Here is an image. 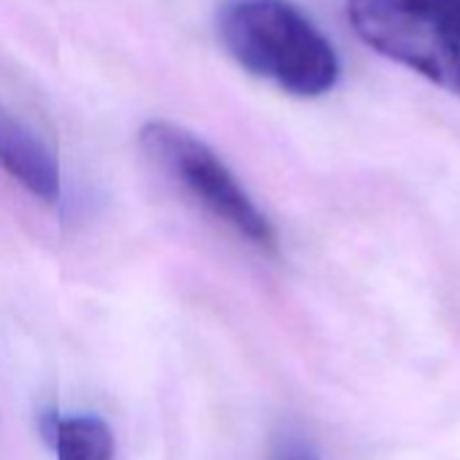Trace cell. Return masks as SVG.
<instances>
[{"instance_id": "6da1fadb", "label": "cell", "mask_w": 460, "mask_h": 460, "mask_svg": "<svg viewBox=\"0 0 460 460\" xmlns=\"http://www.w3.org/2000/svg\"><path fill=\"white\" fill-rule=\"evenodd\" d=\"M219 39L250 74L298 98H320L339 82L333 44L290 0H227Z\"/></svg>"}, {"instance_id": "7a4b0ae2", "label": "cell", "mask_w": 460, "mask_h": 460, "mask_svg": "<svg viewBox=\"0 0 460 460\" xmlns=\"http://www.w3.org/2000/svg\"><path fill=\"white\" fill-rule=\"evenodd\" d=\"M363 44L460 95V0H347Z\"/></svg>"}, {"instance_id": "3957f363", "label": "cell", "mask_w": 460, "mask_h": 460, "mask_svg": "<svg viewBox=\"0 0 460 460\" xmlns=\"http://www.w3.org/2000/svg\"><path fill=\"white\" fill-rule=\"evenodd\" d=\"M141 149L190 198H195L214 219L227 225L247 244L266 255L279 252L277 230L269 217L217 157V152L198 136L173 122L155 119L141 128Z\"/></svg>"}, {"instance_id": "277c9868", "label": "cell", "mask_w": 460, "mask_h": 460, "mask_svg": "<svg viewBox=\"0 0 460 460\" xmlns=\"http://www.w3.org/2000/svg\"><path fill=\"white\" fill-rule=\"evenodd\" d=\"M0 168L41 203H58L63 195V173L55 152L31 125L4 106H0Z\"/></svg>"}, {"instance_id": "5b68a950", "label": "cell", "mask_w": 460, "mask_h": 460, "mask_svg": "<svg viewBox=\"0 0 460 460\" xmlns=\"http://www.w3.org/2000/svg\"><path fill=\"white\" fill-rule=\"evenodd\" d=\"M44 433L58 460H114V433L109 422L95 414H49Z\"/></svg>"}, {"instance_id": "8992f818", "label": "cell", "mask_w": 460, "mask_h": 460, "mask_svg": "<svg viewBox=\"0 0 460 460\" xmlns=\"http://www.w3.org/2000/svg\"><path fill=\"white\" fill-rule=\"evenodd\" d=\"M271 460H320L314 447L301 433H279L271 447Z\"/></svg>"}]
</instances>
